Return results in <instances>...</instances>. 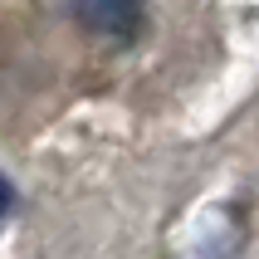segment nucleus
Wrapping results in <instances>:
<instances>
[{
	"mask_svg": "<svg viewBox=\"0 0 259 259\" xmlns=\"http://www.w3.org/2000/svg\"><path fill=\"white\" fill-rule=\"evenodd\" d=\"M73 20L103 44H137L147 34V0H73Z\"/></svg>",
	"mask_w": 259,
	"mask_h": 259,
	"instance_id": "obj_1",
	"label": "nucleus"
},
{
	"mask_svg": "<svg viewBox=\"0 0 259 259\" xmlns=\"http://www.w3.org/2000/svg\"><path fill=\"white\" fill-rule=\"evenodd\" d=\"M235 249H240V225H230V215H220L196 245V259H235Z\"/></svg>",
	"mask_w": 259,
	"mask_h": 259,
	"instance_id": "obj_2",
	"label": "nucleus"
},
{
	"mask_svg": "<svg viewBox=\"0 0 259 259\" xmlns=\"http://www.w3.org/2000/svg\"><path fill=\"white\" fill-rule=\"evenodd\" d=\"M15 205H20V191H15V181H10V176L0 171V225L15 215Z\"/></svg>",
	"mask_w": 259,
	"mask_h": 259,
	"instance_id": "obj_3",
	"label": "nucleus"
}]
</instances>
